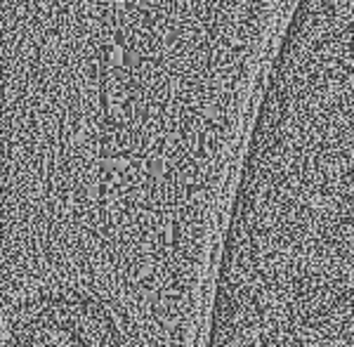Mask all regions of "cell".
Wrapping results in <instances>:
<instances>
[{
	"instance_id": "cell-1",
	"label": "cell",
	"mask_w": 354,
	"mask_h": 347,
	"mask_svg": "<svg viewBox=\"0 0 354 347\" xmlns=\"http://www.w3.org/2000/svg\"><path fill=\"white\" fill-rule=\"evenodd\" d=\"M19 347H121L113 321L81 295L45 298L17 333Z\"/></svg>"
}]
</instances>
